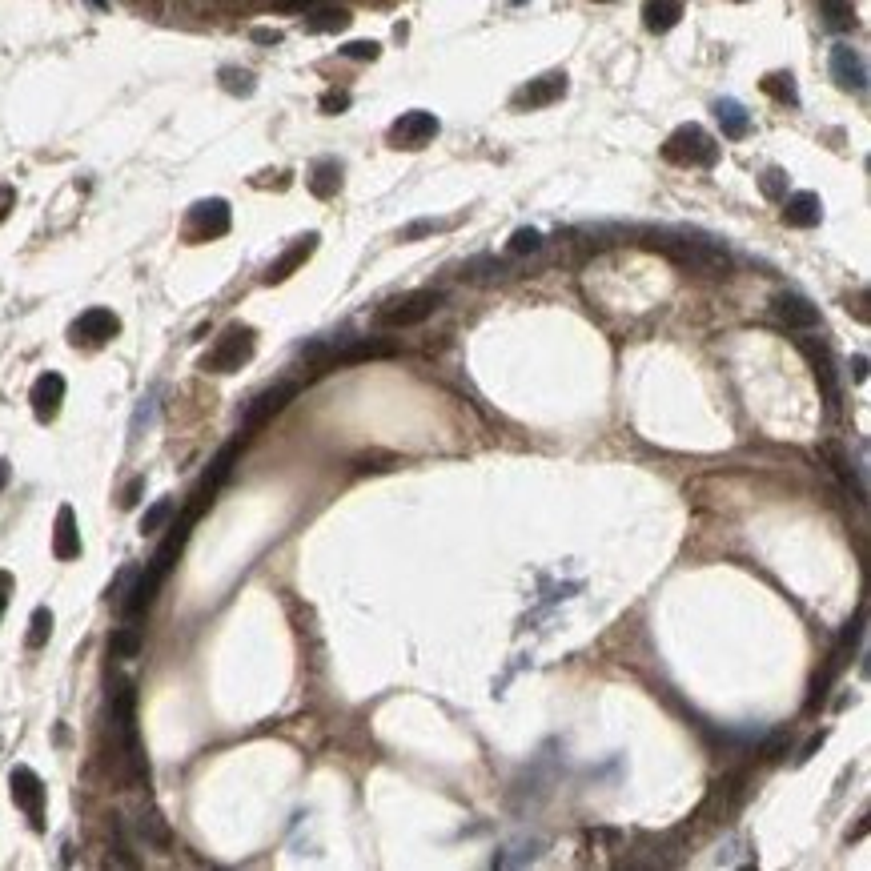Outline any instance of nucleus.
<instances>
[{"instance_id": "nucleus-1", "label": "nucleus", "mask_w": 871, "mask_h": 871, "mask_svg": "<svg viewBox=\"0 0 871 871\" xmlns=\"http://www.w3.org/2000/svg\"><path fill=\"white\" fill-rule=\"evenodd\" d=\"M647 249L671 257L675 265H687V269H699V273H711V277H727L731 273V253L707 237V233H687V229H643L639 233Z\"/></svg>"}, {"instance_id": "nucleus-2", "label": "nucleus", "mask_w": 871, "mask_h": 871, "mask_svg": "<svg viewBox=\"0 0 871 871\" xmlns=\"http://www.w3.org/2000/svg\"><path fill=\"white\" fill-rule=\"evenodd\" d=\"M663 157L671 161V165H695V169H711L715 161H719V141L703 129V125H679L671 137H667V145H663Z\"/></svg>"}, {"instance_id": "nucleus-3", "label": "nucleus", "mask_w": 871, "mask_h": 871, "mask_svg": "<svg viewBox=\"0 0 871 871\" xmlns=\"http://www.w3.org/2000/svg\"><path fill=\"white\" fill-rule=\"evenodd\" d=\"M253 358V330L249 326H229L217 342H213V350L205 354V370L209 374H237L245 362Z\"/></svg>"}, {"instance_id": "nucleus-4", "label": "nucleus", "mask_w": 871, "mask_h": 871, "mask_svg": "<svg viewBox=\"0 0 871 871\" xmlns=\"http://www.w3.org/2000/svg\"><path fill=\"white\" fill-rule=\"evenodd\" d=\"M438 306H442V294H438V289H414V294H402V298L386 302L382 314H378V322L390 326V330H406V326L426 322Z\"/></svg>"}, {"instance_id": "nucleus-5", "label": "nucleus", "mask_w": 871, "mask_h": 871, "mask_svg": "<svg viewBox=\"0 0 871 871\" xmlns=\"http://www.w3.org/2000/svg\"><path fill=\"white\" fill-rule=\"evenodd\" d=\"M229 229H233V209H229V201H221V197L197 201V205L189 209V217H185V237H189V241H217V237H225Z\"/></svg>"}, {"instance_id": "nucleus-6", "label": "nucleus", "mask_w": 871, "mask_h": 871, "mask_svg": "<svg viewBox=\"0 0 871 871\" xmlns=\"http://www.w3.org/2000/svg\"><path fill=\"white\" fill-rule=\"evenodd\" d=\"M438 117L426 113V109H410L402 113L394 125H390V145L394 149H426L434 137H438Z\"/></svg>"}, {"instance_id": "nucleus-7", "label": "nucleus", "mask_w": 871, "mask_h": 871, "mask_svg": "<svg viewBox=\"0 0 871 871\" xmlns=\"http://www.w3.org/2000/svg\"><path fill=\"white\" fill-rule=\"evenodd\" d=\"M9 787H13V803L29 815V823L41 831L45 827V783L33 767H13L9 775Z\"/></svg>"}, {"instance_id": "nucleus-8", "label": "nucleus", "mask_w": 871, "mask_h": 871, "mask_svg": "<svg viewBox=\"0 0 871 871\" xmlns=\"http://www.w3.org/2000/svg\"><path fill=\"white\" fill-rule=\"evenodd\" d=\"M117 334H121V318H117L113 310H105V306L85 310V314L69 326V338H73L77 346H105V342H113Z\"/></svg>"}, {"instance_id": "nucleus-9", "label": "nucleus", "mask_w": 871, "mask_h": 871, "mask_svg": "<svg viewBox=\"0 0 871 871\" xmlns=\"http://www.w3.org/2000/svg\"><path fill=\"white\" fill-rule=\"evenodd\" d=\"M799 350L807 354V362H811V370H815V382H819V390H823V402H827V410L835 414V410H839V374H835V362H831L827 342L799 338Z\"/></svg>"}, {"instance_id": "nucleus-10", "label": "nucleus", "mask_w": 871, "mask_h": 871, "mask_svg": "<svg viewBox=\"0 0 871 871\" xmlns=\"http://www.w3.org/2000/svg\"><path fill=\"white\" fill-rule=\"evenodd\" d=\"M831 81L843 93H863L867 89V61L851 45H835L831 49Z\"/></svg>"}, {"instance_id": "nucleus-11", "label": "nucleus", "mask_w": 871, "mask_h": 871, "mask_svg": "<svg viewBox=\"0 0 871 871\" xmlns=\"http://www.w3.org/2000/svg\"><path fill=\"white\" fill-rule=\"evenodd\" d=\"M237 450H241V442H229V446H221V454L209 462V470H205V478H201V486H197V494H193V514H201L209 502H213V494L221 490V482L233 474V462H237Z\"/></svg>"}, {"instance_id": "nucleus-12", "label": "nucleus", "mask_w": 871, "mask_h": 871, "mask_svg": "<svg viewBox=\"0 0 871 871\" xmlns=\"http://www.w3.org/2000/svg\"><path fill=\"white\" fill-rule=\"evenodd\" d=\"M294 394H298V386H294V382H277L273 390L257 394V398H253V406L245 410V422H241V430H245V434L261 430V426H265V422H269L277 410H285V402L294 398Z\"/></svg>"}, {"instance_id": "nucleus-13", "label": "nucleus", "mask_w": 871, "mask_h": 871, "mask_svg": "<svg viewBox=\"0 0 871 871\" xmlns=\"http://www.w3.org/2000/svg\"><path fill=\"white\" fill-rule=\"evenodd\" d=\"M318 249V233H306V237H298L294 245H289L269 269H265V285H281L289 273H298L306 261H310V253Z\"/></svg>"}, {"instance_id": "nucleus-14", "label": "nucleus", "mask_w": 871, "mask_h": 871, "mask_svg": "<svg viewBox=\"0 0 871 871\" xmlns=\"http://www.w3.org/2000/svg\"><path fill=\"white\" fill-rule=\"evenodd\" d=\"M562 97H566V73H546V77L530 81L514 101H518V109H546Z\"/></svg>"}, {"instance_id": "nucleus-15", "label": "nucleus", "mask_w": 871, "mask_h": 871, "mask_svg": "<svg viewBox=\"0 0 871 871\" xmlns=\"http://www.w3.org/2000/svg\"><path fill=\"white\" fill-rule=\"evenodd\" d=\"M61 402H65V378L61 374H41L37 382H33V414L41 418V422H53L57 418V410H61Z\"/></svg>"}, {"instance_id": "nucleus-16", "label": "nucleus", "mask_w": 871, "mask_h": 871, "mask_svg": "<svg viewBox=\"0 0 871 871\" xmlns=\"http://www.w3.org/2000/svg\"><path fill=\"white\" fill-rule=\"evenodd\" d=\"M775 318L787 330H815L819 326V310L807 298H799V294H779L775 298Z\"/></svg>"}, {"instance_id": "nucleus-17", "label": "nucleus", "mask_w": 871, "mask_h": 871, "mask_svg": "<svg viewBox=\"0 0 871 871\" xmlns=\"http://www.w3.org/2000/svg\"><path fill=\"white\" fill-rule=\"evenodd\" d=\"M53 554L61 562H73L81 554V530H77V510L61 506L57 510V526H53Z\"/></svg>"}, {"instance_id": "nucleus-18", "label": "nucleus", "mask_w": 871, "mask_h": 871, "mask_svg": "<svg viewBox=\"0 0 871 871\" xmlns=\"http://www.w3.org/2000/svg\"><path fill=\"white\" fill-rule=\"evenodd\" d=\"M783 221L795 229H811L823 221V201L815 193H791L783 197Z\"/></svg>"}, {"instance_id": "nucleus-19", "label": "nucleus", "mask_w": 871, "mask_h": 871, "mask_svg": "<svg viewBox=\"0 0 871 871\" xmlns=\"http://www.w3.org/2000/svg\"><path fill=\"white\" fill-rule=\"evenodd\" d=\"M350 9H342V5H314L310 13H306V33H342V29H350Z\"/></svg>"}, {"instance_id": "nucleus-20", "label": "nucleus", "mask_w": 871, "mask_h": 871, "mask_svg": "<svg viewBox=\"0 0 871 871\" xmlns=\"http://www.w3.org/2000/svg\"><path fill=\"white\" fill-rule=\"evenodd\" d=\"M683 21V5L679 0H647L643 5V25L651 33H671Z\"/></svg>"}, {"instance_id": "nucleus-21", "label": "nucleus", "mask_w": 871, "mask_h": 871, "mask_svg": "<svg viewBox=\"0 0 871 871\" xmlns=\"http://www.w3.org/2000/svg\"><path fill=\"white\" fill-rule=\"evenodd\" d=\"M715 117H719V125H723V137H731V141H743V137L751 133L747 109H743L739 101H731V97H723V101L715 105Z\"/></svg>"}, {"instance_id": "nucleus-22", "label": "nucleus", "mask_w": 871, "mask_h": 871, "mask_svg": "<svg viewBox=\"0 0 871 871\" xmlns=\"http://www.w3.org/2000/svg\"><path fill=\"white\" fill-rule=\"evenodd\" d=\"M342 189V161H318L314 169H310V193L314 197H334Z\"/></svg>"}, {"instance_id": "nucleus-23", "label": "nucleus", "mask_w": 871, "mask_h": 871, "mask_svg": "<svg viewBox=\"0 0 871 871\" xmlns=\"http://www.w3.org/2000/svg\"><path fill=\"white\" fill-rule=\"evenodd\" d=\"M819 13H823V21H827L835 33L855 29V9H851V0H819Z\"/></svg>"}, {"instance_id": "nucleus-24", "label": "nucleus", "mask_w": 871, "mask_h": 871, "mask_svg": "<svg viewBox=\"0 0 871 871\" xmlns=\"http://www.w3.org/2000/svg\"><path fill=\"white\" fill-rule=\"evenodd\" d=\"M763 93H771L779 105H799V85H795V77L791 73H771V77H763Z\"/></svg>"}, {"instance_id": "nucleus-25", "label": "nucleus", "mask_w": 871, "mask_h": 871, "mask_svg": "<svg viewBox=\"0 0 871 871\" xmlns=\"http://www.w3.org/2000/svg\"><path fill=\"white\" fill-rule=\"evenodd\" d=\"M173 514H177V502H173V498H157V502L141 514V534H157L161 526L173 522Z\"/></svg>"}, {"instance_id": "nucleus-26", "label": "nucleus", "mask_w": 871, "mask_h": 871, "mask_svg": "<svg viewBox=\"0 0 871 871\" xmlns=\"http://www.w3.org/2000/svg\"><path fill=\"white\" fill-rule=\"evenodd\" d=\"M49 635H53V611H49V607H37L33 619H29V639H25V643L37 651V647L49 643Z\"/></svg>"}, {"instance_id": "nucleus-27", "label": "nucleus", "mask_w": 871, "mask_h": 871, "mask_svg": "<svg viewBox=\"0 0 871 871\" xmlns=\"http://www.w3.org/2000/svg\"><path fill=\"white\" fill-rule=\"evenodd\" d=\"M542 249V233L538 229H518L510 241H506V253L510 257H526V253H538Z\"/></svg>"}, {"instance_id": "nucleus-28", "label": "nucleus", "mask_w": 871, "mask_h": 871, "mask_svg": "<svg viewBox=\"0 0 871 871\" xmlns=\"http://www.w3.org/2000/svg\"><path fill=\"white\" fill-rule=\"evenodd\" d=\"M502 273H506V265L494 261V257H474V261L462 269V277H470V281H494V277H502Z\"/></svg>"}, {"instance_id": "nucleus-29", "label": "nucleus", "mask_w": 871, "mask_h": 871, "mask_svg": "<svg viewBox=\"0 0 871 871\" xmlns=\"http://www.w3.org/2000/svg\"><path fill=\"white\" fill-rule=\"evenodd\" d=\"M141 651V635H137V627H121L117 635H113V655L117 659H133Z\"/></svg>"}, {"instance_id": "nucleus-30", "label": "nucleus", "mask_w": 871, "mask_h": 871, "mask_svg": "<svg viewBox=\"0 0 871 871\" xmlns=\"http://www.w3.org/2000/svg\"><path fill=\"white\" fill-rule=\"evenodd\" d=\"M137 831H141L145 839H153V843H169V827H165V819H161L157 811H145V815L137 819Z\"/></svg>"}, {"instance_id": "nucleus-31", "label": "nucleus", "mask_w": 871, "mask_h": 871, "mask_svg": "<svg viewBox=\"0 0 871 871\" xmlns=\"http://www.w3.org/2000/svg\"><path fill=\"white\" fill-rule=\"evenodd\" d=\"M763 193H767L771 201H783V197H787V173H783V169H767V173H763Z\"/></svg>"}, {"instance_id": "nucleus-32", "label": "nucleus", "mask_w": 871, "mask_h": 871, "mask_svg": "<svg viewBox=\"0 0 871 871\" xmlns=\"http://www.w3.org/2000/svg\"><path fill=\"white\" fill-rule=\"evenodd\" d=\"M378 45L374 41H350V45H342V57H350V61H378Z\"/></svg>"}, {"instance_id": "nucleus-33", "label": "nucleus", "mask_w": 871, "mask_h": 871, "mask_svg": "<svg viewBox=\"0 0 871 871\" xmlns=\"http://www.w3.org/2000/svg\"><path fill=\"white\" fill-rule=\"evenodd\" d=\"M221 85H225L229 93H253V77L241 73V69H221Z\"/></svg>"}, {"instance_id": "nucleus-34", "label": "nucleus", "mask_w": 871, "mask_h": 871, "mask_svg": "<svg viewBox=\"0 0 871 871\" xmlns=\"http://www.w3.org/2000/svg\"><path fill=\"white\" fill-rule=\"evenodd\" d=\"M787 747H791V735H787V731H775V735L763 743V759H779Z\"/></svg>"}, {"instance_id": "nucleus-35", "label": "nucleus", "mask_w": 871, "mask_h": 871, "mask_svg": "<svg viewBox=\"0 0 871 871\" xmlns=\"http://www.w3.org/2000/svg\"><path fill=\"white\" fill-rule=\"evenodd\" d=\"M438 229H442V221H414V225L402 229V241H414V237H426V233H438Z\"/></svg>"}, {"instance_id": "nucleus-36", "label": "nucleus", "mask_w": 871, "mask_h": 871, "mask_svg": "<svg viewBox=\"0 0 871 871\" xmlns=\"http://www.w3.org/2000/svg\"><path fill=\"white\" fill-rule=\"evenodd\" d=\"M350 109V93H326L322 97V113H346Z\"/></svg>"}, {"instance_id": "nucleus-37", "label": "nucleus", "mask_w": 871, "mask_h": 871, "mask_svg": "<svg viewBox=\"0 0 871 871\" xmlns=\"http://www.w3.org/2000/svg\"><path fill=\"white\" fill-rule=\"evenodd\" d=\"M13 574L9 570H0V619H5V611H9V599H13Z\"/></svg>"}, {"instance_id": "nucleus-38", "label": "nucleus", "mask_w": 871, "mask_h": 871, "mask_svg": "<svg viewBox=\"0 0 871 871\" xmlns=\"http://www.w3.org/2000/svg\"><path fill=\"white\" fill-rule=\"evenodd\" d=\"M823 739H827V731H819V735H811V739L803 743V751H799V763H807V759H811V755H815V751L823 747Z\"/></svg>"}, {"instance_id": "nucleus-39", "label": "nucleus", "mask_w": 871, "mask_h": 871, "mask_svg": "<svg viewBox=\"0 0 871 871\" xmlns=\"http://www.w3.org/2000/svg\"><path fill=\"white\" fill-rule=\"evenodd\" d=\"M13 205H17V193L5 185V189H0V221H5V217L13 213Z\"/></svg>"}, {"instance_id": "nucleus-40", "label": "nucleus", "mask_w": 871, "mask_h": 871, "mask_svg": "<svg viewBox=\"0 0 871 871\" xmlns=\"http://www.w3.org/2000/svg\"><path fill=\"white\" fill-rule=\"evenodd\" d=\"M253 41H261V45H277V41H281V33H277V29H257V33H253Z\"/></svg>"}, {"instance_id": "nucleus-41", "label": "nucleus", "mask_w": 871, "mask_h": 871, "mask_svg": "<svg viewBox=\"0 0 871 871\" xmlns=\"http://www.w3.org/2000/svg\"><path fill=\"white\" fill-rule=\"evenodd\" d=\"M851 370H855V382H863V378H867V358L859 354V358L851 362Z\"/></svg>"}, {"instance_id": "nucleus-42", "label": "nucleus", "mask_w": 871, "mask_h": 871, "mask_svg": "<svg viewBox=\"0 0 871 871\" xmlns=\"http://www.w3.org/2000/svg\"><path fill=\"white\" fill-rule=\"evenodd\" d=\"M306 5L314 9V5H318V0H281V9H306Z\"/></svg>"}, {"instance_id": "nucleus-43", "label": "nucleus", "mask_w": 871, "mask_h": 871, "mask_svg": "<svg viewBox=\"0 0 871 871\" xmlns=\"http://www.w3.org/2000/svg\"><path fill=\"white\" fill-rule=\"evenodd\" d=\"M9 474H13V470H9V462H5V458H0V490H5V486H9Z\"/></svg>"}, {"instance_id": "nucleus-44", "label": "nucleus", "mask_w": 871, "mask_h": 871, "mask_svg": "<svg viewBox=\"0 0 871 871\" xmlns=\"http://www.w3.org/2000/svg\"><path fill=\"white\" fill-rule=\"evenodd\" d=\"M93 9H109V5H105V0H93Z\"/></svg>"}, {"instance_id": "nucleus-45", "label": "nucleus", "mask_w": 871, "mask_h": 871, "mask_svg": "<svg viewBox=\"0 0 871 871\" xmlns=\"http://www.w3.org/2000/svg\"><path fill=\"white\" fill-rule=\"evenodd\" d=\"M603 5H607V0H603Z\"/></svg>"}]
</instances>
